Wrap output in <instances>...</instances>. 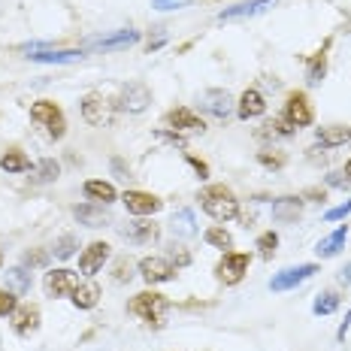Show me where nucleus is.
<instances>
[{"label": "nucleus", "mask_w": 351, "mask_h": 351, "mask_svg": "<svg viewBox=\"0 0 351 351\" xmlns=\"http://www.w3.org/2000/svg\"><path fill=\"white\" fill-rule=\"evenodd\" d=\"M200 200H203V209H206L215 221H230V218L239 215V200L233 197L230 188H224V185H209L206 191L200 194Z\"/></svg>", "instance_id": "f257e3e1"}, {"label": "nucleus", "mask_w": 351, "mask_h": 351, "mask_svg": "<svg viewBox=\"0 0 351 351\" xmlns=\"http://www.w3.org/2000/svg\"><path fill=\"white\" fill-rule=\"evenodd\" d=\"M128 309L134 312L136 318H143L145 324L160 327V324H164L167 309H170V300H167L164 294H155V291H143V294H136L134 300H130Z\"/></svg>", "instance_id": "f03ea898"}, {"label": "nucleus", "mask_w": 351, "mask_h": 351, "mask_svg": "<svg viewBox=\"0 0 351 351\" xmlns=\"http://www.w3.org/2000/svg\"><path fill=\"white\" fill-rule=\"evenodd\" d=\"M31 119L36 124H43V128L49 130V136H52V140H61L64 130H67V124H64V112L55 104H49V100H40V104L31 106Z\"/></svg>", "instance_id": "7ed1b4c3"}, {"label": "nucleus", "mask_w": 351, "mask_h": 351, "mask_svg": "<svg viewBox=\"0 0 351 351\" xmlns=\"http://www.w3.org/2000/svg\"><path fill=\"white\" fill-rule=\"evenodd\" d=\"M248 254H239V252H228L221 261H218V267H215V276H218V282H224V285H237V282H243V276L248 273Z\"/></svg>", "instance_id": "20e7f679"}, {"label": "nucleus", "mask_w": 351, "mask_h": 351, "mask_svg": "<svg viewBox=\"0 0 351 351\" xmlns=\"http://www.w3.org/2000/svg\"><path fill=\"white\" fill-rule=\"evenodd\" d=\"M285 121H291L294 128H309L312 124V106H309V97H306L303 91H294V94H288V104H285V115H282Z\"/></svg>", "instance_id": "39448f33"}, {"label": "nucleus", "mask_w": 351, "mask_h": 351, "mask_svg": "<svg viewBox=\"0 0 351 351\" xmlns=\"http://www.w3.org/2000/svg\"><path fill=\"white\" fill-rule=\"evenodd\" d=\"M200 106L206 109L212 119L228 121L230 112H233V97H230L228 91H221V88H212V91H206V94L200 97Z\"/></svg>", "instance_id": "423d86ee"}, {"label": "nucleus", "mask_w": 351, "mask_h": 351, "mask_svg": "<svg viewBox=\"0 0 351 351\" xmlns=\"http://www.w3.org/2000/svg\"><path fill=\"white\" fill-rule=\"evenodd\" d=\"M79 288V276L73 269H52L46 273V294L49 297H73Z\"/></svg>", "instance_id": "0eeeda50"}, {"label": "nucleus", "mask_w": 351, "mask_h": 351, "mask_svg": "<svg viewBox=\"0 0 351 351\" xmlns=\"http://www.w3.org/2000/svg\"><path fill=\"white\" fill-rule=\"evenodd\" d=\"M318 267L315 263H303V267H291V269H282L279 276H273V282H269V288L273 291H291L297 288L300 282H306L309 276H315Z\"/></svg>", "instance_id": "6e6552de"}, {"label": "nucleus", "mask_w": 351, "mask_h": 351, "mask_svg": "<svg viewBox=\"0 0 351 351\" xmlns=\"http://www.w3.org/2000/svg\"><path fill=\"white\" fill-rule=\"evenodd\" d=\"M140 276L149 285H158V282H170L173 276H176V267L170 261H164V258H143L140 261Z\"/></svg>", "instance_id": "1a4fd4ad"}, {"label": "nucleus", "mask_w": 351, "mask_h": 351, "mask_svg": "<svg viewBox=\"0 0 351 351\" xmlns=\"http://www.w3.org/2000/svg\"><path fill=\"white\" fill-rule=\"evenodd\" d=\"M140 40L136 31H115L109 36H97V40H88L85 49H104V52H119V49H128Z\"/></svg>", "instance_id": "9d476101"}, {"label": "nucleus", "mask_w": 351, "mask_h": 351, "mask_svg": "<svg viewBox=\"0 0 351 351\" xmlns=\"http://www.w3.org/2000/svg\"><path fill=\"white\" fill-rule=\"evenodd\" d=\"M121 200H124V206H128V212H134V215H155V212L164 206L155 194H145V191H124Z\"/></svg>", "instance_id": "9b49d317"}, {"label": "nucleus", "mask_w": 351, "mask_h": 351, "mask_svg": "<svg viewBox=\"0 0 351 351\" xmlns=\"http://www.w3.org/2000/svg\"><path fill=\"white\" fill-rule=\"evenodd\" d=\"M149 104H152V91L143 82H130L121 91V109H128V112H143Z\"/></svg>", "instance_id": "f8f14e48"}, {"label": "nucleus", "mask_w": 351, "mask_h": 351, "mask_svg": "<svg viewBox=\"0 0 351 351\" xmlns=\"http://www.w3.org/2000/svg\"><path fill=\"white\" fill-rule=\"evenodd\" d=\"M12 330H16L19 336H31V333H36V327H40V309L36 306H19L16 312H12Z\"/></svg>", "instance_id": "ddd939ff"}, {"label": "nucleus", "mask_w": 351, "mask_h": 351, "mask_svg": "<svg viewBox=\"0 0 351 351\" xmlns=\"http://www.w3.org/2000/svg\"><path fill=\"white\" fill-rule=\"evenodd\" d=\"M121 237L128 239V243H155L158 239V224L145 221V218H136V221H128L121 228Z\"/></svg>", "instance_id": "4468645a"}, {"label": "nucleus", "mask_w": 351, "mask_h": 351, "mask_svg": "<svg viewBox=\"0 0 351 351\" xmlns=\"http://www.w3.org/2000/svg\"><path fill=\"white\" fill-rule=\"evenodd\" d=\"M167 124H173L176 130H188V134H203V130H206L203 119H197L191 109H185V106L170 109V112H167Z\"/></svg>", "instance_id": "2eb2a0df"}, {"label": "nucleus", "mask_w": 351, "mask_h": 351, "mask_svg": "<svg viewBox=\"0 0 351 351\" xmlns=\"http://www.w3.org/2000/svg\"><path fill=\"white\" fill-rule=\"evenodd\" d=\"M106 258H109V245L106 243H91L82 252V258H79V269H82L85 276H94L106 263Z\"/></svg>", "instance_id": "dca6fc26"}, {"label": "nucleus", "mask_w": 351, "mask_h": 351, "mask_svg": "<svg viewBox=\"0 0 351 351\" xmlns=\"http://www.w3.org/2000/svg\"><path fill=\"white\" fill-rule=\"evenodd\" d=\"M276 6V0H248V3H237L230 10H221V21H237V19H248V16H258V12Z\"/></svg>", "instance_id": "f3484780"}, {"label": "nucleus", "mask_w": 351, "mask_h": 351, "mask_svg": "<svg viewBox=\"0 0 351 351\" xmlns=\"http://www.w3.org/2000/svg\"><path fill=\"white\" fill-rule=\"evenodd\" d=\"M263 109H267V104H263V94L258 91V88H248L243 97H239V104H237V112H239V119L243 121L258 119V115H263Z\"/></svg>", "instance_id": "a211bd4d"}, {"label": "nucleus", "mask_w": 351, "mask_h": 351, "mask_svg": "<svg viewBox=\"0 0 351 351\" xmlns=\"http://www.w3.org/2000/svg\"><path fill=\"white\" fill-rule=\"evenodd\" d=\"M82 119L88 124H104L109 121V104L100 94H88V97L82 100Z\"/></svg>", "instance_id": "6ab92c4d"}, {"label": "nucleus", "mask_w": 351, "mask_h": 351, "mask_svg": "<svg viewBox=\"0 0 351 351\" xmlns=\"http://www.w3.org/2000/svg\"><path fill=\"white\" fill-rule=\"evenodd\" d=\"M31 61H40V64H73L82 58V49H61V52H55V49H43V52H34L27 55Z\"/></svg>", "instance_id": "aec40b11"}, {"label": "nucleus", "mask_w": 351, "mask_h": 351, "mask_svg": "<svg viewBox=\"0 0 351 351\" xmlns=\"http://www.w3.org/2000/svg\"><path fill=\"white\" fill-rule=\"evenodd\" d=\"M73 215H76L79 224H85V228H106V224L112 221L104 206H76Z\"/></svg>", "instance_id": "412c9836"}, {"label": "nucleus", "mask_w": 351, "mask_h": 351, "mask_svg": "<svg viewBox=\"0 0 351 351\" xmlns=\"http://www.w3.org/2000/svg\"><path fill=\"white\" fill-rule=\"evenodd\" d=\"M351 140V130L346 124H327V128H318V143L324 149H336V145H346Z\"/></svg>", "instance_id": "4be33fe9"}, {"label": "nucleus", "mask_w": 351, "mask_h": 351, "mask_svg": "<svg viewBox=\"0 0 351 351\" xmlns=\"http://www.w3.org/2000/svg\"><path fill=\"white\" fill-rule=\"evenodd\" d=\"M300 212H303V203H300L297 197H279V200L273 203V218L276 221H282V224L297 221Z\"/></svg>", "instance_id": "5701e85b"}, {"label": "nucleus", "mask_w": 351, "mask_h": 351, "mask_svg": "<svg viewBox=\"0 0 351 351\" xmlns=\"http://www.w3.org/2000/svg\"><path fill=\"white\" fill-rule=\"evenodd\" d=\"M170 230L176 233V237H185V239L197 237L194 212H191V209H179V212H176V215H173V221H170Z\"/></svg>", "instance_id": "b1692460"}, {"label": "nucleus", "mask_w": 351, "mask_h": 351, "mask_svg": "<svg viewBox=\"0 0 351 351\" xmlns=\"http://www.w3.org/2000/svg\"><path fill=\"white\" fill-rule=\"evenodd\" d=\"M97 297H100V288L94 282H85V285H79L76 291H73V306L76 309H91V306H97Z\"/></svg>", "instance_id": "393cba45"}, {"label": "nucleus", "mask_w": 351, "mask_h": 351, "mask_svg": "<svg viewBox=\"0 0 351 351\" xmlns=\"http://www.w3.org/2000/svg\"><path fill=\"white\" fill-rule=\"evenodd\" d=\"M346 237H348V228H336V230L330 233V237H324V239H321L315 252L321 254V258H333V254L339 252L342 245H346Z\"/></svg>", "instance_id": "a878e982"}, {"label": "nucleus", "mask_w": 351, "mask_h": 351, "mask_svg": "<svg viewBox=\"0 0 351 351\" xmlns=\"http://www.w3.org/2000/svg\"><path fill=\"white\" fill-rule=\"evenodd\" d=\"M327 49H330V40L321 46V52L312 55V61H309V70H306V79H309L312 85H318L321 79H324V73H327Z\"/></svg>", "instance_id": "bb28decb"}, {"label": "nucleus", "mask_w": 351, "mask_h": 351, "mask_svg": "<svg viewBox=\"0 0 351 351\" xmlns=\"http://www.w3.org/2000/svg\"><path fill=\"white\" fill-rule=\"evenodd\" d=\"M6 288L12 291V294H27L31 291V273L27 269H21V267H16V269H10L6 273Z\"/></svg>", "instance_id": "cd10ccee"}, {"label": "nucleus", "mask_w": 351, "mask_h": 351, "mask_svg": "<svg viewBox=\"0 0 351 351\" xmlns=\"http://www.w3.org/2000/svg\"><path fill=\"white\" fill-rule=\"evenodd\" d=\"M85 194L91 197V200H104V203H112L115 200V188L109 185V182H100V179L85 182Z\"/></svg>", "instance_id": "c85d7f7f"}, {"label": "nucleus", "mask_w": 351, "mask_h": 351, "mask_svg": "<svg viewBox=\"0 0 351 351\" xmlns=\"http://www.w3.org/2000/svg\"><path fill=\"white\" fill-rule=\"evenodd\" d=\"M0 167H3L6 173H25V170H31V160H27L25 152H6L3 158H0Z\"/></svg>", "instance_id": "c756f323"}, {"label": "nucleus", "mask_w": 351, "mask_h": 351, "mask_svg": "<svg viewBox=\"0 0 351 351\" xmlns=\"http://www.w3.org/2000/svg\"><path fill=\"white\" fill-rule=\"evenodd\" d=\"M58 173H61V167H58L52 158H46V160H40V164H36L34 179H36V182H55Z\"/></svg>", "instance_id": "7c9ffc66"}, {"label": "nucleus", "mask_w": 351, "mask_h": 351, "mask_svg": "<svg viewBox=\"0 0 351 351\" xmlns=\"http://www.w3.org/2000/svg\"><path fill=\"white\" fill-rule=\"evenodd\" d=\"M336 309H339V297L336 294H318L315 303H312V312H315V315H330Z\"/></svg>", "instance_id": "2f4dec72"}, {"label": "nucleus", "mask_w": 351, "mask_h": 351, "mask_svg": "<svg viewBox=\"0 0 351 351\" xmlns=\"http://www.w3.org/2000/svg\"><path fill=\"white\" fill-rule=\"evenodd\" d=\"M203 239H206L209 245H215V248H230V245H233V237H230V233L224 230V228H209Z\"/></svg>", "instance_id": "473e14b6"}, {"label": "nucleus", "mask_w": 351, "mask_h": 351, "mask_svg": "<svg viewBox=\"0 0 351 351\" xmlns=\"http://www.w3.org/2000/svg\"><path fill=\"white\" fill-rule=\"evenodd\" d=\"M276 245H279V237H276L273 230H269V233H263V237H258L261 258H273V254H276Z\"/></svg>", "instance_id": "72a5a7b5"}, {"label": "nucleus", "mask_w": 351, "mask_h": 351, "mask_svg": "<svg viewBox=\"0 0 351 351\" xmlns=\"http://www.w3.org/2000/svg\"><path fill=\"white\" fill-rule=\"evenodd\" d=\"M16 297H19V294H12L10 288H0V315H3V318H6V315H12V312L19 309Z\"/></svg>", "instance_id": "f704fd0d"}, {"label": "nucleus", "mask_w": 351, "mask_h": 351, "mask_svg": "<svg viewBox=\"0 0 351 351\" xmlns=\"http://www.w3.org/2000/svg\"><path fill=\"white\" fill-rule=\"evenodd\" d=\"M73 252H76V237H61L55 243V254H58V258H70Z\"/></svg>", "instance_id": "c9c22d12"}, {"label": "nucleus", "mask_w": 351, "mask_h": 351, "mask_svg": "<svg viewBox=\"0 0 351 351\" xmlns=\"http://www.w3.org/2000/svg\"><path fill=\"white\" fill-rule=\"evenodd\" d=\"M258 160L263 167H269V170H282V167H285V158L273 155V152H258Z\"/></svg>", "instance_id": "e433bc0d"}, {"label": "nucleus", "mask_w": 351, "mask_h": 351, "mask_svg": "<svg viewBox=\"0 0 351 351\" xmlns=\"http://www.w3.org/2000/svg\"><path fill=\"white\" fill-rule=\"evenodd\" d=\"M191 3V0H152V6H155V10H179V6H188Z\"/></svg>", "instance_id": "4c0bfd02"}, {"label": "nucleus", "mask_w": 351, "mask_h": 351, "mask_svg": "<svg viewBox=\"0 0 351 351\" xmlns=\"http://www.w3.org/2000/svg\"><path fill=\"white\" fill-rule=\"evenodd\" d=\"M348 212H351V200H346L342 206H336V209L327 212V221H339V218H346Z\"/></svg>", "instance_id": "58836bf2"}, {"label": "nucleus", "mask_w": 351, "mask_h": 351, "mask_svg": "<svg viewBox=\"0 0 351 351\" xmlns=\"http://www.w3.org/2000/svg\"><path fill=\"white\" fill-rule=\"evenodd\" d=\"M173 261H176V267H188V263H191V254H188L185 248L173 245Z\"/></svg>", "instance_id": "ea45409f"}, {"label": "nucleus", "mask_w": 351, "mask_h": 351, "mask_svg": "<svg viewBox=\"0 0 351 351\" xmlns=\"http://www.w3.org/2000/svg\"><path fill=\"white\" fill-rule=\"evenodd\" d=\"M158 140H167V143H173V145H179V149H185V140H182L179 134H170V130H158Z\"/></svg>", "instance_id": "a19ab883"}, {"label": "nucleus", "mask_w": 351, "mask_h": 351, "mask_svg": "<svg viewBox=\"0 0 351 351\" xmlns=\"http://www.w3.org/2000/svg\"><path fill=\"white\" fill-rule=\"evenodd\" d=\"M188 164L194 167V170H197V176H200V179H206V176H209V167L203 164V160H197V158H191V155H188Z\"/></svg>", "instance_id": "79ce46f5"}, {"label": "nucleus", "mask_w": 351, "mask_h": 351, "mask_svg": "<svg viewBox=\"0 0 351 351\" xmlns=\"http://www.w3.org/2000/svg\"><path fill=\"white\" fill-rule=\"evenodd\" d=\"M25 263H31V267H40V263H46V254H43V252H27L25 254Z\"/></svg>", "instance_id": "37998d69"}, {"label": "nucleus", "mask_w": 351, "mask_h": 351, "mask_svg": "<svg viewBox=\"0 0 351 351\" xmlns=\"http://www.w3.org/2000/svg\"><path fill=\"white\" fill-rule=\"evenodd\" d=\"M348 327H351V312H348V315H346V321H342V327H339V333H336V336H339V339H346Z\"/></svg>", "instance_id": "c03bdc74"}, {"label": "nucleus", "mask_w": 351, "mask_h": 351, "mask_svg": "<svg viewBox=\"0 0 351 351\" xmlns=\"http://www.w3.org/2000/svg\"><path fill=\"white\" fill-rule=\"evenodd\" d=\"M339 282H342V285H351V267H346V269L339 273Z\"/></svg>", "instance_id": "a18cd8bd"}, {"label": "nucleus", "mask_w": 351, "mask_h": 351, "mask_svg": "<svg viewBox=\"0 0 351 351\" xmlns=\"http://www.w3.org/2000/svg\"><path fill=\"white\" fill-rule=\"evenodd\" d=\"M342 176H346V179L351 182V160H348V164H346V173H342Z\"/></svg>", "instance_id": "49530a36"}, {"label": "nucleus", "mask_w": 351, "mask_h": 351, "mask_svg": "<svg viewBox=\"0 0 351 351\" xmlns=\"http://www.w3.org/2000/svg\"><path fill=\"white\" fill-rule=\"evenodd\" d=\"M0 263H3V258H0Z\"/></svg>", "instance_id": "de8ad7c7"}]
</instances>
